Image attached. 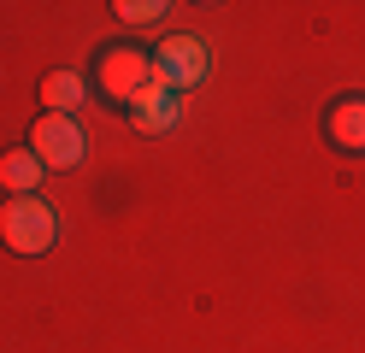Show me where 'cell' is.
Segmentation results:
<instances>
[{"mask_svg": "<svg viewBox=\"0 0 365 353\" xmlns=\"http://www.w3.org/2000/svg\"><path fill=\"white\" fill-rule=\"evenodd\" d=\"M112 101H135L148 83H153V53H135V47H112V53H101V77H95Z\"/></svg>", "mask_w": 365, "mask_h": 353, "instance_id": "obj_3", "label": "cell"}, {"mask_svg": "<svg viewBox=\"0 0 365 353\" xmlns=\"http://www.w3.org/2000/svg\"><path fill=\"white\" fill-rule=\"evenodd\" d=\"M83 94H88V83L77 71H48L41 77V106H53L59 118H71V106H83Z\"/></svg>", "mask_w": 365, "mask_h": 353, "instance_id": "obj_7", "label": "cell"}, {"mask_svg": "<svg viewBox=\"0 0 365 353\" xmlns=\"http://www.w3.org/2000/svg\"><path fill=\"white\" fill-rule=\"evenodd\" d=\"M0 235H6L12 253H48L53 235H59V218L41 195H12L0 206Z\"/></svg>", "mask_w": 365, "mask_h": 353, "instance_id": "obj_1", "label": "cell"}, {"mask_svg": "<svg viewBox=\"0 0 365 353\" xmlns=\"http://www.w3.org/2000/svg\"><path fill=\"white\" fill-rule=\"evenodd\" d=\"M112 12H118L124 24H153V18L165 12V6H159V0H118V6H112Z\"/></svg>", "mask_w": 365, "mask_h": 353, "instance_id": "obj_9", "label": "cell"}, {"mask_svg": "<svg viewBox=\"0 0 365 353\" xmlns=\"http://www.w3.org/2000/svg\"><path fill=\"white\" fill-rule=\"evenodd\" d=\"M30 153L41 165H53V171H65V165L83 159V130L71 124V118H59V112H41L36 130H30Z\"/></svg>", "mask_w": 365, "mask_h": 353, "instance_id": "obj_4", "label": "cell"}, {"mask_svg": "<svg viewBox=\"0 0 365 353\" xmlns=\"http://www.w3.org/2000/svg\"><path fill=\"white\" fill-rule=\"evenodd\" d=\"M130 118H135V130H171L177 118H182V94H171V88L148 83V88L130 101Z\"/></svg>", "mask_w": 365, "mask_h": 353, "instance_id": "obj_5", "label": "cell"}, {"mask_svg": "<svg viewBox=\"0 0 365 353\" xmlns=\"http://www.w3.org/2000/svg\"><path fill=\"white\" fill-rule=\"evenodd\" d=\"M324 130L336 148H348V153H365V101L359 94H348V101H336L330 118H324Z\"/></svg>", "mask_w": 365, "mask_h": 353, "instance_id": "obj_6", "label": "cell"}, {"mask_svg": "<svg viewBox=\"0 0 365 353\" xmlns=\"http://www.w3.org/2000/svg\"><path fill=\"white\" fill-rule=\"evenodd\" d=\"M207 41L200 36H165L159 41V53H153V83L159 88H171V94H189L200 77H207Z\"/></svg>", "mask_w": 365, "mask_h": 353, "instance_id": "obj_2", "label": "cell"}, {"mask_svg": "<svg viewBox=\"0 0 365 353\" xmlns=\"http://www.w3.org/2000/svg\"><path fill=\"white\" fill-rule=\"evenodd\" d=\"M0 183H6L12 195H36V183H41V159H36V153H6V159H0Z\"/></svg>", "mask_w": 365, "mask_h": 353, "instance_id": "obj_8", "label": "cell"}]
</instances>
